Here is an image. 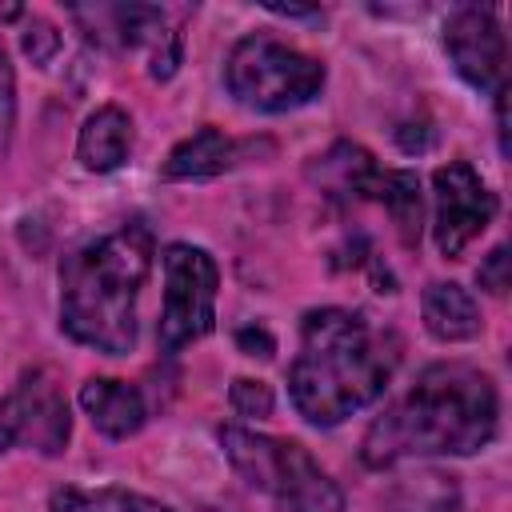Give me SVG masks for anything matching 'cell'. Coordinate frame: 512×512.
Masks as SVG:
<instances>
[{"instance_id": "obj_1", "label": "cell", "mask_w": 512, "mask_h": 512, "mask_svg": "<svg viewBox=\"0 0 512 512\" xmlns=\"http://www.w3.org/2000/svg\"><path fill=\"white\" fill-rule=\"evenodd\" d=\"M500 424L496 384L472 364H432L364 432V464L392 468L408 456H472Z\"/></svg>"}, {"instance_id": "obj_8", "label": "cell", "mask_w": 512, "mask_h": 512, "mask_svg": "<svg viewBox=\"0 0 512 512\" xmlns=\"http://www.w3.org/2000/svg\"><path fill=\"white\" fill-rule=\"evenodd\" d=\"M432 196H436V248L444 260H456L496 216V196L480 180V172L468 160H448L432 172Z\"/></svg>"}, {"instance_id": "obj_14", "label": "cell", "mask_w": 512, "mask_h": 512, "mask_svg": "<svg viewBox=\"0 0 512 512\" xmlns=\"http://www.w3.org/2000/svg\"><path fill=\"white\" fill-rule=\"evenodd\" d=\"M364 200H376L388 208L400 240L408 248H416L420 240V220H424V196H420V176L408 168H376L368 180Z\"/></svg>"}, {"instance_id": "obj_4", "label": "cell", "mask_w": 512, "mask_h": 512, "mask_svg": "<svg viewBox=\"0 0 512 512\" xmlns=\"http://www.w3.org/2000/svg\"><path fill=\"white\" fill-rule=\"evenodd\" d=\"M220 448L236 476L264 492L280 512H344L340 484L308 456L304 444L264 436L240 424L220 428Z\"/></svg>"}, {"instance_id": "obj_12", "label": "cell", "mask_w": 512, "mask_h": 512, "mask_svg": "<svg viewBox=\"0 0 512 512\" xmlns=\"http://www.w3.org/2000/svg\"><path fill=\"white\" fill-rule=\"evenodd\" d=\"M420 312H424V328L444 344L480 336V304L464 284H452V280L428 284L420 296Z\"/></svg>"}, {"instance_id": "obj_2", "label": "cell", "mask_w": 512, "mask_h": 512, "mask_svg": "<svg viewBox=\"0 0 512 512\" xmlns=\"http://www.w3.org/2000/svg\"><path fill=\"white\" fill-rule=\"evenodd\" d=\"M396 368L388 332L348 308H312L300 320V352L288 368V396L296 412L332 428L372 404Z\"/></svg>"}, {"instance_id": "obj_6", "label": "cell", "mask_w": 512, "mask_h": 512, "mask_svg": "<svg viewBox=\"0 0 512 512\" xmlns=\"http://www.w3.org/2000/svg\"><path fill=\"white\" fill-rule=\"evenodd\" d=\"M216 288L220 268L196 244H168L164 248V308H160V352H180L184 344L200 340L216 324Z\"/></svg>"}, {"instance_id": "obj_17", "label": "cell", "mask_w": 512, "mask_h": 512, "mask_svg": "<svg viewBox=\"0 0 512 512\" xmlns=\"http://www.w3.org/2000/svg\"><path fill=\"white\" fill-rule=\"evenodd\" d=\"M456 504H460L456 484L444 472H416L396 488L400 512H456Z\"/></svg>"}, {"instance_id": "obj_16", "label": "cell", "mask_w": 512, "mask_h": 512, "mask_svg": "<svg viewBox=\"0 0 512 512\" xmlns=\"http://www.w3.org/2000/svg\"><path fill=\"white\" fill-rule=\"evenodd\" d=\"M48 512H172L168 504L144 496V492H128V488H56L48 496Z\"/></svg>"}, {"instance_id": "obj_15", "label": "cell", "mask_w": 512, "mask_h": 512, "mask_svg": "<svg viewBox=\"0 0 512 512\" xmlns=\"http://www.w3.org/2000/svg\"><path fill=\"white\" fill-rule=\"evenodd\" d=\"M376 168H380V164L372 160V152H364L360 144L340 140V144H332L324 156H316L312 176H316V180H320V188H324V192H332V196L364 200L368 180H372V172H376Z\"/></svg>"}, {"instance_id": "obj_13", "label": "cell", "mask_w": 512, "mask_h": 512, "mask_svg": "<svg viewBox=\"0 0 512 512\" xmlns=\"http://www.w3.org/2000/svg\"><path fill=\"white\" fill-rule=\"evenodd\" d=\"M236 152H240L236 140H228L220 128H196L168 152L160 176L164 180H208V176L228 172L236 164Z\"/></svg>"}, {"instance_id": "obj_7", "label": "cell", "mask_w": 512, "mask_h": 512, "mask_svg": "<svg viewBox=\"0 0 512 512\" xmlns=\"http://www.w3.org/2000/svg\"><path fill=\"white\" fill-rule=\"evenodd\" d=\"M72 436L68 400L48 368H32L0 400V452L24 444L40 456H60Z\"/></svg>"}, {"instance_id": "obj_22", "label": "cell", "mask_w": 512, "mask_h": 512, "mask_svg": "<svg viewBox=\"0 0 512 512\" xmlns=\"http://www.w3.org/2000/svg\"><path fill=\"white\" fill-rule=\"evenodd\" d=\"M236 344H240L244 356H260V360H268V356L276 352V340H272V332H268L264 324H248V328H240V332H236Z\"/></svg>"}, {"instance_id": "obj_5", "label": "cell", "mask_w": 512, "mask_h": 512, "mask_svg": "<svg viewBox=\"0 0 512 512\" xmlns=\"http://www.w3.org/2000/svg\"><path fill=\"white\" fill-rule=\"evenodd\" d=\"M224 84L252 112H292L320 96L324 64L276 36L252 32L232 44Z\"/></svg>"}, {"instance_id": "obj_10", "label": "cell", "mask_w": 512, "mask_h": 512, "mask_svg": "<svg viewBox=\"0 0 512 512\" xmlns=\"http://www.w3.org/2000/svg\"><path fill=\"white\" fill-rule=\"evenodd\" d=\"M80 408L88 412L92 428L104 432L108 440H128L148 420V408H144L140 388H132L128 380H116V376H92V380H84L80 384Z\"/></svg>"}, {"instance_id": "obj_18", "label": "cell", "mask_w": 512, "mask_h": 512, "mask_svg": "<svg viewBox=\"0 0 512 512\" xmlns=\"http://www.w3.org/2000/svg\"><path fill=\"white\" fill-rule=\"evenodd\" d=\"M228 404L236 416H248V420H264L272 416V388L264 380H252V376H236L232 388H228Z\"/></svg>"}, {"instance_id": "obj_3", "label": "cell", "mask_w": 512, "mask_h": 512, "mask_svg": "<svg viewBox=\"0 0 512 512\" xmlns=\"http://www.w3.org/2000/svg\"><path fill=\"white\" fill-rule=\"evenodd\" d=\"M152 232L128 220L60 260V328L104 356L136 344V300L152 272Z\"/></svg>"}, {"instance_id": "obj_21", "label": "cell", "mask_w": 512, "mask_h": 512, "mask_svg": "<svg viewBox=\"0 0 512 512\" xmlns=\"http://www.w3.org/2000/svg\"><path fill=\"white\" fill-rule=\"evenodd\" d=\"M476 280H480V288H488L492 296H504V292H508V248H504V244H496V248L484 256Z\"/></svg>"}, {"instance_id": "obj_20", "label": "cell", "mask_w": 512, "mask_h": 512, "mask_svg": "<svg viewBox=\"0 0 512 512\" xmlns=\"http://www.w3.org/2000/svg\"><path fill=\"white\" fill-rule=\"evenodd\" d=\"M12 128H16V76H12V64H8L4 40H0V160L8 156Z\"/></svg>"}, {"instance_id": "obj_19", "label": "cell", "mask_w": 512, "mask_h": 512, "mask_svg": "<svg viewBox=\"0 0 512 512\" xmlns=\"http://www.w3.org/2000/svg\"><path fill=\"white\" fill-rule=\"evenodd\" d=\"M20 48H24V56H28L32 64H48V60L60 52V32H56V24L32 16L28 28L20 32Z\"/></svg>"}, {"instance_id": "obj_11", "label": "cell", "mask_w": 512, "mask_h": 512, "mask_svg": "<svg viewBox=\"0 0 512 512\" xmlns=\"http://www.w3.org/2000/svg\"><path fill=\"white\" fill-rule=\"evenodd\" d=\"M132 152V116L120 104L96 108L80 136H76V160L88 172H116Z\"/></svg>"}, {"instance_id": "obj_9", "label": "cell", "mask_w": 512, "mask_h": 512, "mask_svg": "<svg viewBox=\"0 0 512 512\" xmlns=\"http://www.w3.org/2000/svg\"><path fill=\"white\" fill-rule=\"evenodd\" d=\"M444 52L452 68L476 88V92H496L504 88V32L496 24L492 8L464 4L444 20Z\"/></svg>"}]
</instances>
